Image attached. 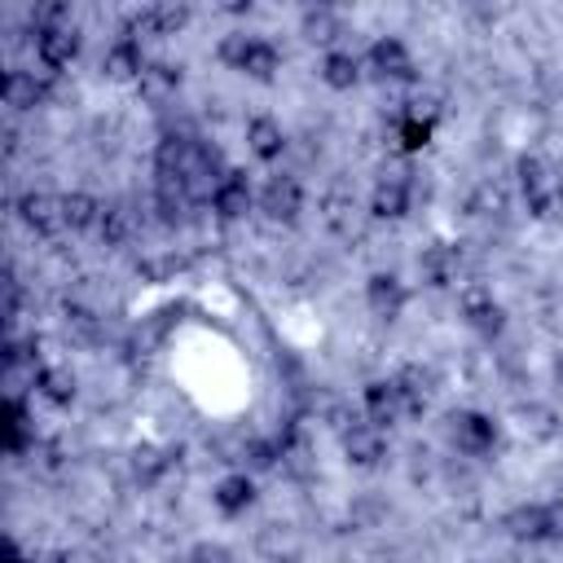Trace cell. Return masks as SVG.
Wrapping results in <instances>:
<instances>
[{"label": "cell", "instance_id": "cell-1", "mask_svg": "<svg viewBox=\"0 0 563 563\" xmlns=\"http://www.w3.org/2000/svg\"><path fill=\"white\" fill-rule=\"evenodd\" d=\"M515 185L528 202V216L537 220H554L563 207V172L541 158V154H519L515 158Z\"/></svg>", "mask_w": 563, "mask_h": 563}, {"label": "cell", "instance_id": "cell-2", "mask_svg": "<svg viewBox=\"0 0 563 563\" xmlns=\"http://www.w3.org/2000/svg\"><path fill=\"white\" fill-rule=\"evenodd\" d=\"M361 62H365V70H369L374 79H383V84H413V79H418V66H413L409 44H405L400 35H391V31L374 35Z\"/></svg>", "mask_w": 563, "mask_h": 563}, {"label": "cell", "instance_id": "cell-3", "mask_svg": "<svg viewBox=\"0 0 563 563\" xmlns=\"http://www.w3.org/2000/svg\"><path fill=\"white\" fill-rule=\"evenodd\" d=\"M449 440L462 457H488L501 444V422L479 409H462L449 418Z\"/></svg>", "mask_w": 563, "mask_h": 563}, {"label": "cell", "instance_id": "cell-4", "mask_svg": "<svg viewBox=\"0 0 563 563\" xmlns=\"http://www.w3.org/2000/svg\"><path fill=\"white\" fill-rule=\"evenodd\" d=\"M79 53H84V31L75 26V22H66V26H48V31H35V57H40V66H44V75H62V70H70L75 62H79Z\"/></svg>", "mask_w": 563, "mask_h": 563}, {"label": "cell", "instance_id": "cell-5", "mask_svg": "<svg viewBox=\"0 0 563 563\" xmlns=\"http://www.w3.org/2000/svg\"><path fill=\"white\" fill-rule=\"evenodd\" d=\"M260 211L273 224L299 220V211H303V185H299V176L295 172H268L264 185H260Z\"/></svg>", "mask_w": 563, "mask_h": 563}, {"label": "cell", "instance_id": "cell-6", "mask_svg": "<svg viewBox=\"0 0 563 563\" xmlns=\"http://www.w3.org/2000/svg\"><path fill=\"white\" fill-rule=\"evenodd\" d=\"M255 207H260L255 185H251L242 172H224V180H220L216 194H211V216H216L220 224H242Z\"/></svg>", "mask_w": 563, "mask_h": 563}, {"label": "cell", "instance_id": "cell-7", "mask_svg": "<svg viewBox=\"0 0 563 563\" xmlns=\"http://www.w3.org/2000/svg\"><path fill=\"white\" fill-rule=\"evenodd\" d=\"M361 413H365V422H374V427H383V431L396 427V422L409 413L400 383H396V378H369V383L361 387Z\"/></svg>", "mask_w": 563, "mask_h": 563}, {"label": "cell", "instance_id": "cell-8", "mask_svg": "<svg viewBox=\"0 0 563 563\" xmlns=\"http://www.w3.org/2000/svg\"><path fill=\"white\" fill-rule=\"evenodd\" d=\"M132 92H136L141 106H150V110H167V106L176 101V92H180V66L167 62V57L145 62V70H141V79L132 84Z\"/></svg>", "mask_w": 563, "mask_h": 563}, {"label": "cell", "instance_id": "cell-9", "mask_svg": "<svg viewBox=\"0 0 563 563\" xmlns=\"http://www.w3.org/2000/svg\"><path fill=\"white\" fill-rule=\"evenodd\" d=\"M48 88H53L48 75L22 70V66H9V70H4V84H0L4 106H9L13 114H35V110H44V106H48Z\"/></svg>", "mask_w": 563, "mask_h": 563}, {"label": "cell", "instance_id": "cell-10", "mask_svg": "<svg viewBox=\"0 0 563 563\" xmlns=\"http://www.w3.org/2000/svg\"><path fill=\"white\" fill-rule=\"evenodd\" d=\"M18 220L35 233V238H57L66 233V211H62V194L48 189H31L18 198Z\"/></svg>", "mask_w": 563, "mask_h": 563}, {"label": "cell", "instance_id": "cell-11", "mask_svg": "<svg viewBox=\"0 0 563 563\" xmlns=\"http://www.w3.org/2000/svg\"><path fill=\"white\" fill-rule=\"evenodd\" d=\"M242 141H246V154H255L260 163H277L290 154V132L282 128L277 114H251L242 128Z\"/></svg>", "mask_w": 563, "mask_h": 563}, {"label": "cell", "instance_id": "cell-12", "mask_svg": "<svg viewBox=\"0 0 563 563\" xmlns=\"http://www.w3.org/2000/svg\"><path fill=\"white\" fill-rule=\"evenodd\" d=\"M405 303H409V286L391 268H378V273L365 277V308H369V317L396 321L405 312Z\"/></svg>", "mask_w": 563, "mask_h": 563}, {"label": "cell", "instance_id": "cell-13", "mask_svg": "<svg viewBox=\"0 0 563 563\" xmlns=\"http://www.w3.org/2000/svg\"><path fill=\"white\" fill-rule=\"evenodd\" d=\"M339 449H343L347 466L374 471V466H383V457H387V435H383V427H374V422L361 418L356 427H347V431L339 435Z\"/></svg>", "mask_w": 563, "mask_h": 563}, {"label": "cell", "instance_id": "cell-14", "mask_svg": "<svg viewBox=\"0 0 563 563\" xmlns=\"http://www.w3.org/2000/svg\"><path fill=\"white\" fill-rule=\"evenodd\" d=\"M457 273H462V251L449 246V242H427L418 251V277L431 286V290H444V286H457Z\"/></svg>", "mask_w": 563, "mask_h": 563}, {"label": "cell", "instance_id": "cell-15", "mask_svg": "<svg viewBox=\"0 0 563 563\" xmlns=\"http://www.w3.org/2000/svg\"><path fill=\"white\" fill-rule=\"evenodd\" d=\"M128 479L136 484V488H158V479L163 475H172V466H176V453H167V449H158V444H132L128 449Z\"/></svg>", "mask_w": 563, "mask_h": 563}, {"label": "cell", "instance_id": "cell-16", "mask_svg": "<svg viewBox=\"0 0 563 563\" xmlns=\"http://www.w3.org/2000/svg\"><path fill=\"white\" fill-rule=\"evenodd\" d=\"M255 475H246V471H229V475H220L216 479V488H211V506L224 515V519H238V515H246L251 506H255Z\"/></svg>", "mask_w": 563, "mask_h": 563}, {"label": "cell", "instance_id": "cell-17", "mask_svg": "<svg viewBox=\"0 0 563 563\" xmlns=\"http://www.w3.org/2000/svg\"><path fill=\"white\" fill-rule=\"evenodd\" d=\"M141 70H145V53L132 44V40H110L106 48H101V75H106V84H136L141 79Z\"/></svg>", "mask_w": 563, "mask_h": 563}, {"label": "cell", "instance_id": "cell-18", "mask_svg": "<svg viewBox=\"0 0 563 563\" xmlns=\"http://www.w3.org/2000/svg\"><path fill=\"white\" fill-rule=\"evenodd\" d=\"M97 238H101V246H128V242H136L141 238V207H132L123 198L106 202L101 224H97Z\"/></svg>", "mask_w": 563, "mask_h": 563}, {"label": "cell", "instance_id": "cell-19", "mask_svg": "<svg viewBox=\"0 0 563 563\" xmlns=\"http://www.w3.org/2000/svg\"><path fill=\"white\" fill-rule=\"evenodd\" d=\"M501 532L515 545H541L545 541V501H519L501 515Z\"/></svg>", "mask_w": 563, "mask_h": 563}, {"label": "cell", "instance_id": "cell-20", "mask_svg": "<svg viewBox=\"0 0 563 563\" xmlns=\"http://www.w3.org/2000/svg\"><path fill=\"white\" fill-rule=\"evenodd\" d=\"M361 70H365V62H361L352 48H330V53H321V62H317V79H321L330 92H352V88L361 84Z\"/></svg>", "mask_w": 563, "mask_h": 563}, {"label": "cell", "instance_id": "cell-21", "mask_svg": "<svg viewBox=\"0 0 563 563\" xmlns=\"http://www.w3.org/2000/svg\"><path fill=\"white\" fill-rule=\"evenodd\" d=\"M299 35H303V44H321V48L330 53V48H339V40H343L347 31H343V18H339L330 4H308V9L299 13Z\"/></svg>", "mask_w": 563, "mask_h": 563}, {"label": "cell", "instance_id": "cell-22", "mask_svg": "<svg viewBox=\"0 0 563 563\" xmlns=\"http://www.w3.org/2000/svg\"><path fill=\"white\" fill-rule=\"evenodd\" d=\"M233 70H242L246 79L268 84V79H277V70H282V48H277L268 35H255V31H251V40H246V48H242V57H238Z\"/></svg>", "mask_w": 563, "mask_h": 563}, {"label": "cell", "instance_id": "cell-23", "mask_svg": "<svg viewBox=\"0 0 563 563\" xmlns=\"http://www.w3.org/2000/svg\"><path fill=\"white\" fill-rule=\"evenodd\" d=\"M413 211V185L405 180H374L369 185V216L374 220H405Z\"/></svg>", "mask_w": 563, "mask_h": 563}, {"label": "cell", "instance_id": "cell-24", "mask_svg": "<svg viewBox=\"0 0 563 563\" xmlns=\"http://www.w3.org/2000/svg\"><path fill=\"white\" fill-rule=\"evenodd\" d=\"M519 431H523L528 440H537V444H550V440L563 435V418H559L554 405L528 400V405H519Z\"/></svg>", "mask_w": 563, "mask_h": 563}, {"label": "cell", "instance_id": "cell-25", "mask_svg": "<svg viewBox=\"0 0 563 563\" xmlns=\"http://www.w3.org/2000/svg\"><path fill=\"white\" fill-rule=\"evenodd\" d=\"M62 211H66V229L70 233H97L106 202L97 194H88V189H70V194H62Z\"/></svg>", "mask_w": 563, "mask_h": 563}, {"label": "cell", "instance_id": "cell-26", "mask_svg": "<svg viewBox=\"0 0 563 563\" xmlns=\"http://www.w3.org/2000/svg\"><path fill=\"white\" fill-rule=\"evenodd\" d=\"M396 383H400V391H405V405H409V413H422V409L431 405L435 387H440L435 369H431V365H418V361H409V365L396 374Z\"/></svg>", "mask_w": 563, "mask_h": 563}, {"label": "cell", "instance_id": "cell-27", "mask_svg": "<svg viewBox=\"0 0 563 563\" xmlns=\"http://www.w3.org/2000/svg\"><path fill=\"white\" fill-rule=\"evenodd\" d=\"M35 396L48 400V405H57V409H66V405L79 396V378L70 374V365H44V369H40V387H35Z\"/></svg>", "mask_w": 563, "mask_h": 563}, {"label": "cell", "instance_id": "cell-28", "mask_svg": "<svg viewBox=\"0 0 563 563\" xmlns=\"http://www.w3.org/2000/svg\"><path fill=\"white\" fill-rule=\"evenodd\" d=\"M453 303H457V312L471 321V317H479V312H488V308L497 303V290H493V282H484V277H462V282L453 286Z\"/></svg>", "mask_w": 563, "mask_h": 563}, {"label": "cell", "instance_id": "cell-29", "mask_svg": "<svg viewBox=\"0 0 563 563\" xmlns=\"http://www.w3.org/2000/svg\"><path fill=\"white\" fill-rule=\"evenodd\" d=\"M431 136H435V128L422 123V119H409V114H396V119H391V141H396V150H400L405 158L422 154V150L431 145Z\"/></svg>", "mask_w": 563, "mask_h": 563}, {"label": "cell", "instance_id": "cell-30", "mask_svg": "<svg viewBox=\"0 0 563 563\" xmlns=\"http://www.w3.org/2000/svg\"><path fill=\"white\" fill-rule=\"evenodd\" d=\"M466 211H471V216H488V220H497V216L510 211V198H506V189H501L497 180H479V185L471 189V198H466Z\"/></svg>", "mask_w": 563, "mask_h": 563}, {"label": "cell", "instance_id": "cell-31", "mask_svg": "<svg viewBox=\"0 0 563 563\" xmlns=\"http://www.w3.org/2000/svg\"><path fill=\"white\" fill-rule=\"evenodd\" d=\"M466 325H471V330H475V334H479L484 343H493V339H501V334H506V308H501V303H493L488 312L471 317Z\"/></svg>", "mask_w": 563, "mask_h": 563}, {"label": "cell", "instance_id": "cell-32", "mask_svg": "<svg viewBox=\"0 0 563 563\" xmlns=\"http://www.w3.org/2000/svg\"><path fill=\"white\" fill-rule=\"evenodd\" d=\"M185 563H233V554H229L220 541H198V545L185 554Z\"/></svg>", "mask_w": 563, "mask_h": 563}, {"label": "cell", "instance_id": "cell-33", "mask_svg": "<svg viewBox=\"0 0 563 563\" xmlns=\"http://www.w3.org/2000/svg\"><path fill=\"white\" fill-rule=\"evenodd\" d=\"M545 541H563V497L545 501Z\"/></svg>", "mask_w": 563, "mask_h": 563}, {"label": "cell", "instance_id": "cell-34", "mask_svg": "<svg viewBox=\"0 0 563 563\" xmlns=\"http://www.w3.org/2000/svg\"><path fill=\"white\" fill-rule=\"evenodd\" d=\"M550 383H554V391L563 396V352H559V356L550 361Z\"/></svg>", "mask_w": 563, "mask_h": 563}, {"label": "cell", "instance_id": "cell-35", "mask_svg": "<svg viewBox=\"0 0 563 563\" xmlns=\"http://www.w3.org/2000/svg\"><path fill=\"white\" fill-rule=\"evenodd\" d=\"M264 563H299V559H264Z\"/></svg>", "mask_w": 563, "mask_h": 563}]
</instances>
